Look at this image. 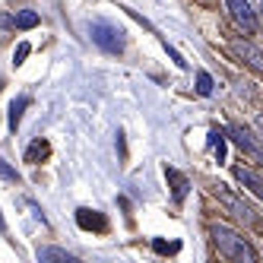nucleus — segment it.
Instances as JSON below:
<instances>
[{
  "mask_svg": "<svg viewBox=\"0 0 263 263\" xmlns=\"http://www.w3.org/2000/svg\"><path fill=\"white\" fill-rule=\"evenodd\" d=\"M39 260L42 263H48V260H61V263H73L77 257L73 254H67V251H61V248H39Z\"/></svg>",
  "mask_w": 263,
  "mask_h": 263,
  "instance_id": "obj_9",
  "label": "nucleus"
},
{
  "mask_svg": "<svg viewBox=\"0 0 263 263\" xmlns=\"http://www.w3.org/2000/svg\"><path fill=\"white\" fill-rule=\"evenodd\" d=\"M232 48L241 54V58H248V61H251L257 70H263V54H260L257 48H251V45H232Z\"/></svg>",
  "mask_w": 263,
  "mask_h": 263,
  "instance_id": "obj_10",
  "label": "nucleus"
},
{
  "mask_svg": "<svg viewBox=\"0 0 263 263\" xmlns=\"http://www.w3.org/2000/svg\"><path fill=\"white\" fill-rule=\"evenodd\" d=\"M32 105V99L29 96H20V99H13L10 102V130H16L20 127V121H23V111Z\"/></svg>",
  "mask_w": 263,
  "mask_h": 263,
  "instance_id": "obj_6",
  "label": "nucleus"
},
{
  "mask_svg": "<svg viewBox=\"0 0 263 263\" xmlns=\"http://www.w3.org/2000/svg\"><path fill=\"white\" fill-rule=\"evenodd\" d=\"M0 178L10 181V184H20V172H16V168H13L4 156H0Z\"/></svg>",
  "mask_w": 263,
  "mask_h": 263,
  "instance_id": "obj_13",
  "label": "nucleus"
},
{
  "mask_svg": "<svg viewBox=\"0 0 263 263\" xmlns=\"http://www.w3.org/2000/svg\"><path fill=\"white\" fill-rule=\"evenodd\" d=\"M29 51H32V48H29V42H23L20 48H16V54H13V64H23V61L29 58Z\"/></svg>",
  "mask_w": 263,
  "mask_h": 263,
  "instance_id": "obj_15",
  "label": "nucleus"
},
{
  "mask_svg": "<svg viewBox=\"0 0 263 263\" xmlns=\"http://www.w3.org/2000/svg\"><path fill=\"white\" fill-rule=\"evenodd\" d=\"M229 4V13H232V20L244 29V32H257V16L251 10L248 0H225Z\"/></svg>",
  "mask_w": 263,
  "mask_h": 263,
  "instance_id": "obj_3",
  "label": "nucleus"
},
{
  "mask_svg": "<svg viewBox=\"0 0 263 263\" xmlns=\"http://www.w3.org/2000/svg\"><path fill=\"white\" fill-rule=\"evenodd\" d=\"M89 35H92V42H96L102 51H108V54H121L124 51V32L118 26L105 23V20L89 23Z\"/></svg>",
  "mask_w": 263,
  "mask_h": 263,
  "instance_id": "obj_2",
  "label": "nucleus"
},
{
  "mask_svg": "<svg viewBox=\"0 0 263 263\" xmlns=\"http://www.w3.org/2000/svg\"><path fill=\"white\" fill-rule=\"evenodd\" d=\"M0 232H4V216H0Z\"/></svg>",
  "mask_w": 263,
  "mask_h": 263,
  "instance_id": "obj_19",
  "label": "nucleus"
},
{
  "mask_svg": "<svg viewBox=\"0 0 263 263\" xmlns=\"http://www.w3.org/2000/svg\"><path fill=\"white\" fill-rule=\"evenodd\" d=\"M235 178H238V184H244L251 194H257V197L263 200V181H260L254 172H248V168H235Z\"/></svg>",
  "mask_w": 263,
  "mask_h": 263,
  "instance_id": "obj_5",
  "label": "nucleus"
},
{
  "mask_svg": "<svg viewBox=\"0 0 263 263\" xmlns=\"http://www.w3.org/2000/svg\"><path fill=\"white\" fill-rule=\"evenodd\" d=\"M257 127H260V130H263V118H257Z\"/></svg>",
  "mask_w": 263,
  "mask_h": 263,
  "instance_id": "obj_18",
  "label": "nucleus"
},
{
  "mask_svg": "<svg viewBox=\"0 0 263 263\" xmlns=\"http://www.w3.org/2000/svg\"><path fill=\"white\" fill-rule=\"evenodd\" d=\"M165 178H168V181L175 184L172 191H175V200L181 203V200H184V194H187V178H184L181 172H175V168H165Z\"/></svg>",
  "mask_w": 263,
  "mask_h": 263,
  "instance_id": "obj_8",
  "label": "nucleus"
},
{
  "mask_svg": "<svg viewBox=\"0 0 263 263\" xmlns=\"http://www.w3.org/2000/svg\"><path fill=\"white\" fill-rule=\"evenodd\" d=\"M156 251H162V254H165V251H178V244H165V241H156Z\"/></svg>",
  "mask_w": 263,
  "mask_h": 263,
  "instance_id": "obj_17",
  "label": "nucleus"
},
{
  "mask_svg": "<svg viewBox=\"0 0 263 263\" xmlns=\"http://www.w3.org/2000/svg\"><path fill=\"white\" fill-rule=\"evenodd\" d=\"M213 241H216V248H219V254H225V257H232V260H254V248L248 241H244L238 232H232L229 225H216L213 229Z\"/></svg>",
  "mask_w": 263,
  "mask_h": 263,
  "instance_id": "obj_1",
  "label": "nucleus"
},
{
  "mask_svg": "<svg viewBox=\"0 0 263 263\" xmlns=\"http://www.w3.org/2000/svg\"><path fill=\"white\" fill-rule=\"evenodd\" d=\"M210 146H213V153L219 162H225V134H219V130H213L210 134Z\"/></svg>",
  "mask_w": 263,
  "mask_h": 263,
  "instance_id": "obj_11",
  "label": "nucleus"
},
{
  "mask_svg": "<svg viewBox=\"0 0 263 263\" xmlns=\"http://www.w3.org/2000/svg\"><path fill=\"white\" fill-rule=\"evenodd\" d=\"M213 77H210V73H206V70H200L197 73V92H200V96H213Z\"/></svg>",
  "mask_w": 263,
  "mask_h": 263,
  "instance_id": "obj_12",
  "label": "nucleus"
},
{
  "mask_svg": "<svg viewBox=\"0 0 263 263\" xmlns=\"http://www.w3.org/2000/svg\"><path fill=\"white\" fill-rule=\"evenodd\" d=\"M77 219H80L83 229H92V225H96V229H105V219H102V216H92V219H89V210H80Z\"/></svg>",
  "mask_w": 263,
  "mask_h": 263,
  "instance_id": "obj_14",
  "label": "nucleus"
},
{
  "mask_svg": "<svg viewBox=\"0 0 263 263\" xmlns=\"http://www.w3.org/2000/svg\"><path fill=\"white\" fill-rule=\"evenodd\" d=\"M39 153H48V146H45V143H32V149H29V156H26V159L32 162V159L39 156Z\"/></svg>",
  "mask_w": 263,
  "mask_h": 263,
  "instance_id": "obj_16",
  "label": "nucleus"
},
{
  "mask_svg": "<svg viewBox=\"0 0 263 263\" xmlns=\"http://www.w3.org/2000/svg\"><path fill=\"white\" fill-rule=\"evenodd\" d=\"M229 137H232V140H235V143H238V146H241L248 156H254L257 162H263V146H260V143H257V140H254V137L248 134V130H244V127L232 124V127H229Z\"/></svg>",
  "mask_w": 263,
  "mask_h": 263,
  "instance_id": "obj_4",
  "label": "nucleus"
},
{
  "mask_svg": "<svg viewBox=\"0 0 263 263\" xmlns=\"http://www.w3.org/2000/svg\"><path fill=\"white\" fill-rule=\"evenodd\" d=\"M39 23H42V16L35 13V10H20V13L13 16V26L16 29H35Z\"/></svg>",
  "mask_w": 263,
  "mask_h": 263,
  "instance_id": "obj_7",
  "label": "nucleus"
}]
</instances>
